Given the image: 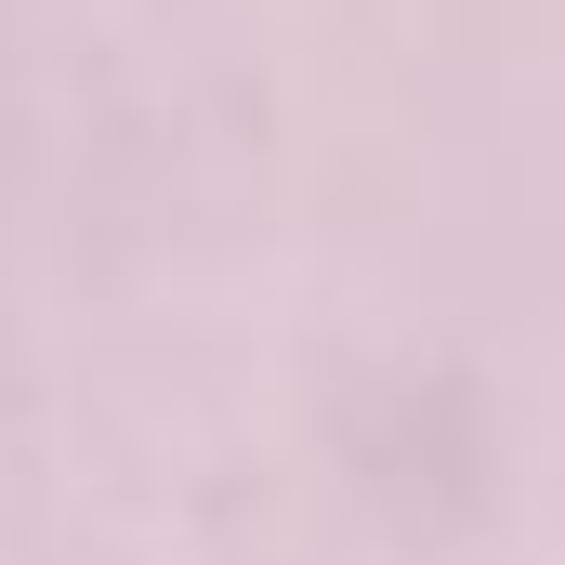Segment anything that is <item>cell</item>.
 Returning <instances> with one entry per match:
<instances>
[]
</instances>
